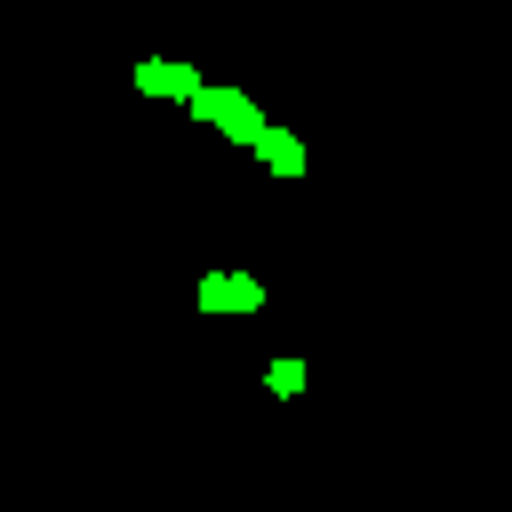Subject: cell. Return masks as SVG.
I'll return each instance as SVG.
<instances>
[{
	"mask_svg": "<svg viewBox=\"0 0 512 512\" xmlns=\"http://www.w3.org/2000/svg\"><path fill=\"white\" fill-rule=\"evenodd\" d=\"M192 112H200V120H216L224 136H240V144H256V136H264L256 104H248L240 88H192Z\"/></svg>",
	"mask_w": 512,
	"mask_h": 512,
	"instance_id": "obj_1",
	"label": "cell"
},
{
	"mask_svg": "<svg viewBox=\"0 0 512 512\" xmlns=\"http://www.w3.org/2000/svg\"><path fill=\"white\" fill-rule=\"evenodd\" d=\"M200 304L208 312H248V304H264V288L240 280V272H216V280H200Z\"/></svg>",
	"mask_w": 512,
	"mask_h": 512,
	"instance_id": "obj_2",
	"label": "cell"
},
{
	"mask_svg": "<svg viewBox=\"0 0 512 512\" xmlns=\"http://www.w3.org/2000/svg\"><path fill=\"white\" fill-rule=\"evenodd\" d=\"M136 88H144V96H184V104H192L200 80H192L184 64H136Z\"/></svg>",
	"mask_w": 512,
	"mask_h": 512,
	"instance_id": "obj_3",
	"label": "cell"
},
{
	"mask_svg": "<svg viewBox=\"0 0 512 512\" xmlns=\"http://www.w3.org/2000/svg\"><path fill=\"white\" fill-rule=\"evenodd\" d=\"M256 144H264V160H272L280 176H296V168H304V144H296V136H280V128H264Z\"/></svg>",
	"mask_w": 512,
	"mask_h": 512,
	"instance_id": "obj_4",
	"label": "cell"
}]
</instances>
